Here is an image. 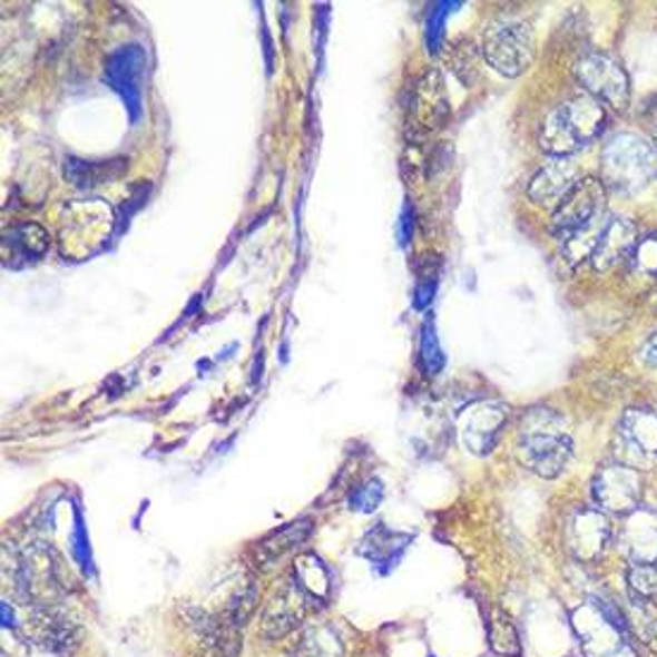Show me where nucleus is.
<instances>
[{
	"instance_id": "1",
	"label": "nucleus",
	"mask_w": 657,
	"mask_h": 657,
	"mask_svg": "<svg viewBox=\"0 0 657 657\" xmlns=\"http://www.w3.org/2000/svg\"><path fill=\"white\" fill-rule=\"evenodd\" d=\"M571 452L573 442L567 421L552 409L536 406L521 419L517 431V454L526 469L543 475V479H555L567 469Z\"/></svg>"
},
{
	"instance_id": "2",
	"label": "nucleus",
	"mask_w": 657,
	"mask_h": 657,
	"mask_svg": "<svg viewBox=\"0 0 657 657\" xmlns=\"http://www.w3.org/2000/svg\"><path fill=\"white\" fill-rule=\"evenodd\" d=\"M605 127V108L590 96L569 98L552 108L540 122V146L555 158L573 156L600 137Z\"/></svg>"
},
{
	"instance_id": "3",
	"label": "nucleus",
	"mask_w": 657,
	"mask_h": 657,
	"mask_svg": "<svg viewBox=\"0 0 657 657\" xmlns=\"http://www.w3.org/2000/svg\"><path fill=\"white\" fill-rule=\"evenodd\" d=\"M657 179L655 146L638 135L612 137L602 149L600 183L617 194H638Z\"/></svg>"
},
{
	"instance_id": "4",
	"label": "nucleus",
	"mask_w": 657,
	"mask_h": 657,
	"mask_svg": "<svg viewBox=\"0 0 657 657\" xmlns=\"http://www.w3.org/2000/svg\"><path fill=\"white\" fill-rule=\"evenodd\" d=\"M483 56L492 70L504 77H519L536 58V35L523 20L502 18L483 35Z\"/></svg>"
},
{
	"instance_id": "5",
	"label": "nucleus",
	"mask_w": 657,
	"mask_h": 657,
	"mask_svg": "<svg viewBox=\"0 0 657 657\" xmlns=\"http://www.w3.org/2000/svg\"><path fill=\"white\" fill-rule=\"evenodd\" d=\"M586 657H627V624L615 612V607L590 600L573 617Z\"/></svg>"
},
{
	"instance_id": "6",
	"label": "nucleus",
	"mask_w": 657,
	"mask_h": 657,
	"mask_svg": "<svg viewBox=\"0 0 657 657\" xmlns=\"http://www.w3.org/2000/svg\"><path fill=\"white\" fill-rule=\"evenodd\" d=\"M605 220V185L596 177H584L555 208L552 229L557 239L567 242Z\"/></svg>"
},
{
	"instance_id": "7",
	"label": "nucleus",
	"mask_w": 657,
	"mask_h": 657,
	"mask_svg": "<svg viewBox=\"0 0 657 657\" xmlns=\"http://www.w3.org/2000/svg\"><path fill=\"white\" fill-rule=\"evenodd\" d=\"M615 450L619 464L631 469H653L657 464V412L629 409L615 429Z\"/></svg>"
},
{
	"instance_id": "8",
	"label": "nucleus",
	"mask_w": 657,
	"mask_h": 657,
	"mask_svg": "<svg viewBox=\"0 0 657 657\" xmlns=\"http://www.w3.org/2000/svg\"><path fill=\"white\" fill-rule=\"evenodd\" d=\"M573 72H577L579 85L596 101H605L615 108H624L629 104V77L621 65L607 53L584 56Z\"/></svg>"
},
{
	"instance_id": "9",
	"label": "nucleus",
	"mask_w": 657,
	"mask_h": 657,
	"mask_svg": "<svg viewBox=\"0 0 657 657\" xmlns=\"http://www.w3.org/2000/svg\"><path fill=\"white\" fill-rule=\"evenodd\" d=\"M507 425V406L500 402H475L469 404L459 416L457 431L462 445L473 454H490Z\"/></svg>"
},
{
	"instance_id": "10",
	"label": "nucleus",
	"mask_w": 657,
	"mask_h": 657,
	"mask_svg": "<svg viewBox=\"0 0 657 657\" xmlns=\"http://www.w3.org/2000/svg\"><path fill=\"white\" fill-rule=\"evenodd\" d=\"M640 475L627 464L602 467L594 479V500L600 509L617 514H629L640 507Z\"/></svg>"
},
{
	"instance_id": "11",
	"label": "nucleus",
	"mask_w": 657,
	"mask_h": 657,
	"mask_svg": "<svg viewBox=\"0 0 657 657\" xmlns=\"http://www.w3.org/2000/svg\"><path fill=\"white\" fill-rule=\"evenodd\" d=\"M612 526L600 509H577L567 523V548L581 562H590L602 555L610 543Z\"/></svg>"
},
{
	"instance_id": "12",
	"label": "nucleus",
	"mask_w": 657,
	"mask_h": 657,
	"mask_svg": "<svg viewBox=\"0 0 657 657\" xmlns=\"http://www.w3.org/2000/svg\"><path fill=\"white\" fill-rule=\"evenodd\" d=\"M581 168L571 156L552 158L543 170H538L529 185V199L543 208H557L565 196L581 183Z\"/></svg>"
},
{
	"instance_id": "13",
	"label": "nucleus",
	"mask_w": 657,
	"mask_h": 657,
	"mask_svg": "<svg viewBox=\"0 0 657 657\" xmlns=\"http://www.w3.org/2000/svg\"><path fill=\"white\" fill-rule=\"evenodd\" d=\"M308 605L311 600L294 579L283 588H277L271 596L266 610H263V634L268 638H281L290 634L304 619Z\"/></svg>"
},
{
	"instance_id": "14",
	"label": "nucleus",
	"mask_w": 657,
	"mask_h": 657,
	"mask_svg": "<svg viewBox=\"0 0 657 657\" xmlns=\"http://www.w3.org/2000/svg\"><path fill=\"white\" fill-rule=\"evenodd\" d=\"M636 244H638L636 225L621 216H610L605 220V227L598 237L594 254H590L594 268L596 271H612L615 266H619L621 261L631 258Z\"/></svg>"
},
{
	"instance_id": "15",
	"label": "nucleus",
	"mask_w": 657,
	"mask_h": 657,
	"mask_svg": "<svg viewBox=\"0 0 657 657\" xmlns=\"http://www.w3.org/2000/svg\"><path fill=\"white\" fill-rule=\"evenodd\" d=\"M619 543L634 565H657V514L653 509L636 507L629 512Z\"/></svg>"
},
{
	"instance_id": "16",
	"label": "nucleus",
	"mask_w": 657,
	"mask_h": 657,
	"mask_svg": "<svg viewBox=\"0 0 657 657\" xmlns=\"http://www.w3.org/2000/svg\"><path fill=\"white\" fill-rule=\"evenodd\" d=\"M75 624L68 617L56 610H48V607L37 610L29 621L31 640H37L39 646L53 653H68L75 644Z\"/></svg>"
},
{
	"instance_id": "17",
	"label": "nucleus",
	"mask_w": 657,
	"mask_h": 657,
	"mask_svg": "<svg viewBox=\"0 0 657 657\" xmlns=\"http://www.w3.org/2000/svg\"><path fill=\"white\" fill-rule=\"evenodd\" d=\"M311 533V526L308 521H300V523H292L287 526V529H281L277 533H273L271 538L263 540V543L258 546L256 555H258V565L261 567H271L275 565L277 560H281L283 555L292 552L294 548H300L304 540L308 538Z\"/></svg>"
},
{
	"instance_id": "18",
	"label": "nucleus",
	"mask_w": 657,
	"mask_h": 657,
	"mask_svg": "<svg viewBox=\"0 0 657 657\" xmlns=\"http://www.w3.org/2000/svg\"><path fill=\"white\" fill-rule=\"evenodd\" d=\"M294 581L304 590L311 602H327L331 598V577L316 557H302L294 567Z\"/></svg>"
},
{
	"instance_id": "19",
	"label": "nucleus",
	"mask_w": 657,
	"mask_h": 657,
	"mask_svg": "<svg viewBox=\"0 0 657 657\" xmlns=\"http://www.w3.org/2000/svg\"><path fill=\"white\" fill-rule=\"evenodd\" d=\"M488 638L490 646L496 653L507 657H519L521 655V640L514 629V624L500 610H496L488 619Z\"/></svg>"
},
{
	"instance_id": "20",
	"label": "nucleus",
	"mask_w": 657,
	"mask_h": 657,
	"mask_svg": "<svg viewBox=\"0 0 657 657\" xmlns=\"http://www.w3.org/2000/svg\"><path fill=\"white\" fill-rule=\"evenodd\" d=\"M256 600H258V588L246 584L239 594H235V598L229 600L227 610H225V619L233 624V627H244L246 621L252 619L254 610H256Z\"/></svg>"
},
{
	"instance_id": "21",
	"label": "nucleus",
	"mask_w": 657,
	"mask_h": 657,
	"mask_svg": "<svg viewBox=\"0 0 657 657\" xmlns=\"http://www.w3.org/2000/svg\"><path fill=\"white\" fill-rule=\"evenodd\" d=\"M629 584L638 600L657 598V565H634L629 571Z\"/></svg>"
},
{
	"instance_id": "22",
	"label": "nucleus",
	"mask_w": 657,
	"mask_h": 657,
	"mask_svg": "<svg viewBox=\"0 0 657 657\" xmlns=\"http://www.w3.org/2000/svg\"><path fill=\"white\" fill-rule=\"evenodd\" d=\"M634 266L648 275H657V237H646L636 244L631 254Z\"/></svg>"
},
{
	"instance_id": "23",
	"label": "nucleus",
	"mask_w": 657,
	"mask_h": 657,
	"mask_svg": "<svg viewBox=\"0 0 657 657\" xmlns=\"http://www.w3.org/2000/svg\"><path fill=\"white\" fill-rule=\"evenodd\" d=\"M638 359H640V364H646L650 369H657V335H653L644 344V347L638 350Z\"/></svg>"
},
{
	"instance_id": "24",
	"label": "nucleus",
	"mask_w": 657,
	"mask_h": 657,
	"mask_svg": "<svg viewBox=\"0 0 657 657\" xmlns=\"http://www.w3.org/2000/svg\"><path fill=\"white\" fill-rule=\"evenodd\" d=\"M0 615H3V627L6 629H14L18 627V619H14V610L8 600L0 602Z\"/></svg>"
},
{
	"instance_id": "25",
	"label": "nucleus",
	"mask_w": 657,
	"mask_h": 657,
	"mask_svg": "<svg viewBox=\"0 0 657 657\" xmlns=\"http://www.w3.org/2000/svg\"><path fill=\"white\" fill-rule=\"evenodd\" d=\"M648 127H650V135H653L655 144H657V104L648 112Z\"/></svg>"
}]
</instances>
